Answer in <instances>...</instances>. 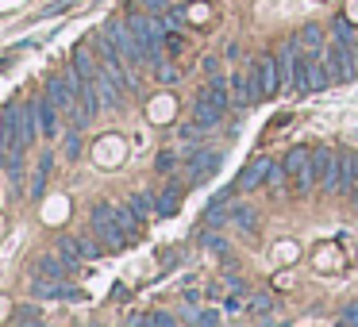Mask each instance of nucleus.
Listing matches in <instances>:
<instances>
[{
    "mask_svg": "<svg viewBox=\"0 0 358 327\" xmlns=\"http://www.w3.org/2000/svg\"><path fill=\"white\" fill-rule=\"evenodd\" d=\"M324 62H327L331 81H355L358 78V43H355V35H350L347 16H335V24H331V47H327Z\"/></svg>",
    "mask_w": 358,
    "mask_h": 327,
    "instance_id": "nucleus-1",
    "label": "nucleus"
},
{
    "mask_svg": "<svg viewBox=\"0 0 358 327\" xmlns=\"http://www.w3.org/2000/svg\"><path fill=\"white\" fill-rule=\"evenodd\" d=\"M273 58H278V73H281V93H296V85H301V58H304L301 47H296V35L281 39Z\"/></svg>",
    "mask_w": 358,
    "mask_h": 327,
    "instance_id": "nucleus-2",
    "label": "nucleus"
},
{
    "mask_svg": "<svg viewBox=\"0 0 358 327\" xmlns=\"http://www.w3.org/2000/svg\"><path fill=\"white\" fill-rule=\"evenodd\" d=\"M93 231H96V239H101L108 250H124L127 242H131V235L120 227L116 208H112V204H96V208H93Z\"/></svg>",
    "mask_w": 358,
    "mask_h": 327,
    "instance_id": "nucleus-3",
    "label": "nucleus"
},
{
    "mask_svg": "<svg viewBox=\"0 0 358 327\" xmlns=\"http://www.w3.org/2000/svg\"><path fill=\"white\" fill-rule=\"evenodd\" d=\"M250 81H255V101H270L281 93V73H278V58L262 54L250 66Z\"/></svg>",
    "mask_w": 358,
    "mask_h": 327,
    "instance_id": "nucleus-4",
    "label": "nucleus"
},
{
    "mask_svg": "<svg viewBox=\"0 0 358 327\" xmlns=\"http://www.w3.org/2000/svg\"><path fill=\"white\" fill-rule=\"evenodd\" d=\"M331 85V73H327V62L324 58H301V85H296V93H324V89Z\"/></svg>",
    "mask_w": 358,
    "mask_h": 327,
    "instance_id": "nucleus-5",
    "label": "nucleus"
},
{
    "mask_svg": "<svg viewBox=\"0 0 358 327\" xmlns=\"http://www.w3.org/2000/svg\"><path fill=\"white\" fill-rule=\"evenodd\" d=\"M185 162H189V181H193V185H201V181H208L212 173L220 170V162H224V158H220V150H193Z\"/></svg>",
    "mask_w": 358,
    "mask_h": 327,
    "instance_id": "nucleus-6",
    "label": "nucleus"
},
{
    "mask_svg": "<svg viewBox=\"0 0 358 327\" xmlns=\"http://www.w3.org/2000/svg\"><path fill=\"white\" fill-rule=\"evenodd\" d=\"M58 254L66 258V262H85V258H101V239H73V235H66V239H58Z\"/></svg>",
    "mask_w": 358,
    "mask_h": 327,
    "instance_id": "nucleus-7",
    "label": "nucleus"
},
{
    "mask_svg": "<svg viewBox=\"0 0 358 327\" xmlns=\"http://www.w3.org/2000/svg\"><path fill=\"white\" fill-rule=\"evenodd\" d=\"M31 293L43 296V300H81V293L70 285V281H58V277H35L31 281Z\"/></svg>",
    "mask_w": 358,
    "mask_h": 327,
    "instance_id": "nucleus-8",
    "label": "nucleus"
},
{
    "mask_svg": "<svg viewBox=\"0 0 358 327\" xmlns=\"http://www.w3.org/2000/svg\"><path fill=\"white\" fill-rule=\"evenodd\" d=\"M270 170H273V162L266 154H258L255 162H247L239 170V177H235V185L239 189H258V185H266V177H270Z\"/></svg>",
    "mask_w": 358,
    "mask_h": 327,
    "instance_id": "nucleus-9",
    "label": "nucleus"
},
{
    "mask_svg": "<svg viewBox=\"0 0 358 327\" xmlns=\"http://www.w3.org/2000/svg\"><path fill=\"white\" fill-rule=\"evenodd\" d=\"M296 47H301L304 58H324V54H327L324 31H320L316 24H308V27H301V31H296Z\"/></svg>",
    "mask_w": 358,
    "mask_h": 327,
    "instance_id": "nucleus-10",
    "label": "nucleus"
},
{
    "mask_svg": "<svg viewBox=\"0 0 358 327\" xmlns=\"http://www.w3.org/2000/svg\"><path fill=\"white\" fill-rule=\"evenodd\" d=\"M139 4H143L147 12H155V16H162L166 24H170V27H178V31L185 27V12H181L178 4H173V0H139Z\"/></svg>",
    "mask_w": 358,
    "mask_h": 327,
    "instance_id": "nucleus-11",
    "label": "nucleus"
},
{
    "mask_svg": "<svg viewBox=\"0 0 358 327\" xmlns=\"http://www.w3.org/2000/svg\"><path fill=\"white\" fill-rule=\"evenodd\" d=\"M58 116H62V112H58V104L50 101L47 93H43V101H39V131L47 135V139H55V135L62 131V124H58Z\"/></svg>",
    "mask_w": 358,
    "mask_h": 327,
    "instance_id": "nucleus-12",
    "label": "nucleus"
},
{
    "mask_svg": "<svg viewBox=\"0 0 358 327\" xmlns=\"http://www.w3.org/2000/svg\"><path fill=\"white\" fill-rule=\"evenodd\" d=\"M35 273H39V277H58V281H70V262H66L62 254H43L39 262H35Z\"/></svg>",
    "mask_w": 358,
    "mask_h": 327,
    "instance_id": "nucleus-13",
    "label": "nucleus"
},
{
    "mask_svg": "<svg viewBox=\"0 0 358 327\" xmlns=\"http://www.w3.org/2000/svg\"><path fill=\"white\" fill-rule=\"evenodd\" d=\"M343 162H347V154H335L327 158L324 173H320V185H324V193H339V181H343Z\"/></svg>",
    "mask_w": 358,
    "mask_h": 327,
    "instance_id": "nucleus-14",
    "label": "nucleus"
},
{
    "mask_svg": "<svg viewBox=\"0 0 358 327\" xmlns=\"http://www.w3.org/2000/svg\"><path fill=\"white\" fill-rule=\"evenodd\" d=\"M231 101L239 104V108L255 104V81H250V70H243V73H235V78H231Z\"/></svg>",
    "mask_w": 358,
    "mask_h": 327,
    "instance_id": "nucleus-15",
    "label": "nucleus"
},
{
    "mask_svg": "<svg viewBox=\"0 0 358 327\" xmlns=\"http://www.w3.org/2000/svg\"><path fill=\"white\" fill-rule=\"evenodd\" d=\"M220 119H224V112H220L216 104H208V101H201V96H196V104H193V124L201 127V131H208V127H216Z\"/></svg>",
    "mask_w": 358,
    "mask_h": 327,
    "instance_id": "nucleus-16",
    "label": "nucleus"
},
{
    "mask_svg": "<svg viewBox=\"0 0 358 327\" xmlns=\"http://www.w3.org/2000/svg\"><path fill=\"white\" fill-rule=\"evenodd\" d=\"M178 212H181V185H178V181H170V185L158 193V216L170 219V216H178Z\"/></svg>",
    "mask_w": 358,
    "mask_h": 327,
    "instance_id": "nucleus-17",
    "label": "nucleus"
},
{
    "mask_svg": "<svg viewBox=\"0 0 358 327\" xmlns=\"http://www.w3.org/2000/svg\"><path fill=\"white\" fill-rule=\"evenodd\" d=\"M116 219H120V227H124V231H127V235H131V239H135V235H139V231H143V212H139V208H135V204H131V201H127V204H124V208H116Z\"/></svg>",
    "mask_w": 358,
    "mask_h": 327,
    "instance_id": "nucleus-18",
    "label": "nucleus"
},
{
    "mask_svg": "<svg viewBox=\"0 0 358 327\" xmlns=\"http://www.w3.org/2000/svg\"><path fill=\"white\" fill-rule=\"evenodd\" d=\"M231 224L239 227L243 235H255V231H258V216H255V208H247V204H235V208H231Z\"/></svg>",
    "mask_w": 358,
    "mask_h": 327,
    "instance_id": "nucleus-19",
    "label": "nucleus"
},
{
    "mask_svg": "<svg viewBox=\"0 0 358 327\" xmlns=\"http://www.w3.org/2000/svg\"><path fill=\"white\" fill-rule=\"evenodd\" d=\"M355 185H358V150H350L347 154V162H343V181H339V193H355Z\"/></svg>",
    "mask_w": 358,
    "mask_h": 327,
    "instance_id": "nucleus-20",
    "label": "nucleus"
},
{
    "mask_svg": "<svg viewBox=\"0 0 358 327\" xmlns=\"http://www.w3.org/2000/svg\"><path fill=\"white\" fill-rule=\"evenodd\" d=\"M50 166H55V154H43V162L35 166V177H31V196L35 201L43 196V189H47V181H50Z\"/></svg>",
    "mask_w": 358,
    "mask_h": 327,
    "instance_id": "nucleus-21",
    "label": "nucleus"
},
{
    "mask_svg": "<svg viewBox=\"0 0 358 327\" xmlns=\"http://www.w3.org/2000/svg\"><path fill=\"white\" fill-rule=\"evenodd\" d=\"M308 162H312V150H301V147H296V150H289V154H285V162H281V166L289 170V177H296V173H301Z\"/></svg>",
    "mask_w": 358,
    "mask_h": 327,
    "instance_id": "nucleus-22",
    "label": "nucleus"
},
{
    "mask_svg": "<svg viewBox=\"0 0 358 327\" xmlns=\"http://www.w3.org/2000/svg\"><path fill=\"white\" fill-rule=\"evenodd\" d=\"M224 204H227V201H212V204H208V212H204V227H224L227 219H231V208L224 212Z\"/></svg>",
    "mask_w": 358,
    "mask_h": 327,
    "instance_id": "nucleus-23",
    "label": "nucleus"
},
{
    "mask_svg": "<svg viewBox=\"0 0 358 327\" xmlns=\"http://www.w3.org/2000/svg\"><path fill=\"white\" fill-rule=\"evenodd\" d=\"M12 319H16V324H43V308H35V304H20V308L12 312Z\"/></svg>",
    "mask_w": 358,
    "mask_h": 327,
    "instance_id": "nucleus-24",
    "label": "nucleus"
},
{
    "mask_svg": "<svg viewBox=\"0 0 358 327\" xmlns=\"http://www.w3.org/2000/svg\"><path fill=\"white\" fill-rule=\"evenodd\" d=\"M131 204L143 212V216H158V196H150V193H139V196H131Z\"/></svg>",
    "mask_w": 358,
    "mask_h": 327,
    "instance_id": "nucleus-25",
    "label": "nucleus"
},
{
    "mask_svg": "<svg viewBox=\"0 0 358 327\" xmlns=\"http://www.w3.org/2000/svg\"><path fill=\"white\" fill-rule=\"evenodd\" d=\"M204 247H208L212 254H227V242L216 235V227H204Z\"/></svg>",
    "mask_w": 358,
    "mask_h": 327,
    "instance_id": "nucleus-26",
    "label": "nucleus"
},
{
    "mask_svg": "<svg viewBox=\"0 0 358 327\" xmlns=\"http://www.w3.org/2000/svg\"><path fill=\"white\" fill-rule=\"evenodd\" d=\"M155 73H158V81H162V85H173V81L181 78V70H178V66H170V62H166V66L158 62V66H155Z\"/></svg>",
    "mask_w": 358,
    "mask_h": 327,
    "instance_id": "nucleus-27",
    "label": "nucleus"
},
{
    "mask_svg": "<svg viewBox=\"0 0 358 327\" xmlns=\"http://www.w3.org/2000/svg\"><path fill=\"white\" fill-rule=\"evenodd\" d=\"M155 166H158V173H173L178 170V154H173V150H162V154L155 158Z\"/></svg>",
    "mask_w": 358,
    "mask_h": 327,
    "instance_id": "nucleus-28",
    "label": "nucleus"
},
{
    "mask_svg": "<svg viewBox=\"0 0 358 327\" xmlns=\"http://www.w3.org/2000/svg\"><path fill=\"white\" fill-rule=\"evenodd\" d=\"M285 177H289V170H285V166H273V170H270V177H266V185H270V189H278V193H281Z\"/></svg>",
    "mask_w": 358,
    "mask_h": 327,
    "instance_id": "nucleus-29",
    "label": "nucleus"
},
{
    "mask_svg": "<svg viewBox=\"0 0 358 327\" xmlns=\"http://www.w3.org/2000/svg\"><path fill=\"white\" fill-rule=\"evenodd\" d=\"M66 158H81V139H78V127L66 135Z\"/></svg>",
    "mask_w": 358,
    "mask_h": 327,
    "instance_id": "nucleus-30",
    "label": "nucleus"
},
{
    "mask_svg": "<svg viewBox=\"0 0 358 327\" xmlns=\"http://www.w3.org/2000/svg\"><path fill=\"white\" fill-rule=\"evenodd\" d=\"M147 324H155V327H170V324H178V319H173L170 312H150Z\"/></svg>",
    "mask_w": 358,
    "mask_h": 327,
    "instance_id": "nucleus-31",
    "label": "nucleus"
},
{
    "mask_svg": "<svg viewBox=\"0 0 358 327\" xmlns=\"http://www.w3.org/2000/svg\"><path fill=\"white\" fill-rule=\"evenodd\" d=\"M196 324H204V327H216V324H220V312H212V308L196 312Z\"/></svg>",
    "mask_w": 358,
    "mask_h": 327,
    "instance_id": "nucleus-32",
    "label": "nucleus"
},
{
    "mask_svg": "<svg viewBox=\"0 0 358 327\" xmlns=\"http://www.w3.org/2000/svg\"><path fill=\"white\" fill-rule=\"evenodd\" d=\"M339 324H358V304H347V308L339 312Z\"/></svg>",
    "mask_w": 358,
    "mask_h": 327,
    "instance_id": "nucleus-33",
    "label": "nucleus"
},
{
    "mask_svg": "<svg viewBox=\"0 0 358 327\" xmlns=\"http://www.w3.org/2000/svg\"><path fill=\"white\" fill-rule=\"evenodd\" d=\"M250 308H255V312H270L273 300H270V296H255V300H250Z\"/></svg>",
    "mask_w": 358,
    "mask_h": 327,
    "instance_id": "nucleus-34",
    "label": "nucleus"
},
{
    "mask_svg": "<svg viewBox=\"0 0 358 327\" xmlns=\"http://www.w3.org/2000/svg\"><path fill=\"white\" fill-rule=\"evenodd\" d=\"M70 4H78V0H58V4H50V8L43 12V16H58V12H66Z\"/></svg>",
    "mask_w": 358,
    "mask_h": 327,
    "instance_id": "nucleus-35",
    "label": "nucleus"
},
{
    "mask_svg": "<svg viewBox=\"0 0 358 327\" xmlns=\"http://www.w3.org/2000/svg\"><path fill=\"white\" fill-rule=\"evenodd\" d=\"M224 308H227V312H243L247 304H243V296H227V300H224Z\"/></svg>",
    "mask_w": 358,
    "mask_h": 327,
    "instance_id": "nucleus-36",
    "label": "nucleus"
},
{
    "mask_svg": "<svg viewBox=\"0 0 358 327\" xmlns=\"http://www.w3.org/2000/svg\"><path fill=\"white\" fill-rule=\"evenodd\" d=\"M204 70H208V73H220V58H204Z\"/></svg>",
    "mask_w": 358,
    "mask_h": 327,
    "instance_id": "nucleus-37",
    "label": "nucleus"
},
{
    "mask_svg": "<svg viewBox=\"0 0 358 327\" xmlns=\"http://www.w3.org/2000/svg\"><path fill=\"white\" fill-rule=\"evenodd\" d=\"M350 204H355V208H358V185H355V193H350Z\"/></svg>",
    "mask_w": 358,
    "mask_h": 327,
    "instance_id": "nucleus-38",
    "label": "nucleus"
}]
</instances>
